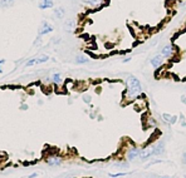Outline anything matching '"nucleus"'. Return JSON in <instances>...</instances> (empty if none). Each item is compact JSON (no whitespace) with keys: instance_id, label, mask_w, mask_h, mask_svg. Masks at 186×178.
Returning <instances> with one entry per match:
<instances>
[{"instance_id":"nucleus-3","label":"nucleus","mask_w":186,"mask_h":178,"mask_svg":"<svg viewBox=\"0 0 186 178\" xmlns=\"http://www.w3.org/2000/svg\"><path fill=\"white\" fill-rule=\"evenodd\" d=\"M150 65L154 68V69H160L163 64H165V62H166V59L159 53V54H155V55H152L151 58H150Z\"/></svg>"},{"instance_id":"nucleus-22","label":"nucleus","mask_w":186,"mask_h":178,"mask_svg":"<svg viewBox=\"0 0 186 178\" xmlns=\"http://www.w3.org/2000/svg\"><path fill=\"white\" fill-rule=\"evenodd\" d=\"M115 167H121V168H128V163L123 162V163H116Z\"/></svg>"},{"instance_id":"nucleus-15","label":"nucleus","mask_w":186,"mask_h":178,"mask_svg":"<svg viewBox=\"0 0 186 178\" xmlns=\"http://www.w3.org/2000/svg\"><path fill=\"white\" fill-rule=\"evenodd\" d=\"M74 62L77 64H87L89 62V58L84 54H78V55H76V58H74Z\"/></svg>"},{"instance_id":"nucleus-25","label":"nucleus","mask_w":186,"mask_h":178,"mask_svg":"<svg viewBox=\"0 0 186 178\" xmlns=\"http://www.w3.org/2000/svg\"><path fill=\"white\" fill-rule=\"evenodd\" d=\"M180 99H181V103H182V104H186V95H185V94H182V95L180 97Z\"/></svg>"},{"instance_id":"nucleus-2","label":"nucleus","mask_w":186,"mask_h":178,"mask_svg":"<svg viewBox=\"0 0 186 178\" xmlns=\"http://www.w3.org/2000/svg\"><path fill=\"white\" fill-rule=\"evenodd\" d=\"M177 53V49L175 48L174 44H163L160 49V54L165 59H172Z\"/></svg>"},{"instance_id":"nucleus-27","label":"nucleus","mask_w":186,"mask_h":178,"mask_svg":"<svg viewBox=\"0 0 186 178\" xmlns=\"http://www.w3.org/2000/svg\"><path fill=\"white\" fill-rule=\"evenodd\" d=\"M182 163L186 164V151L182 153Z\"/></svg>"},{"instance_id":"nucleus-23","label":"nucleus","mask_w":186,"mask_h":178,"mask_svg":"<svg viewBox=\"0 0 186 178\" xmlns=\"http://www.w3.org/2000/svg\"><path fill=\"white\" fill-rule=\"evenodd\" d=\"M39 44H42V36L40 35H38V38H36L35 42H34V45H39Z\"/></svg>"},{"instance_id":"nucleus-18","label":"nucleus","mask_w":186,"mask_h":178,"mask_svg":"<svg viewBox=\"0 0 186 178\" xmlns=\"http://www.w3.org/2000/svg\"><path fill=\"white\" fill-rule=\"evenodd\" d=\"M129 174L128 172H121V173H109V177L112 178H116V177H123V176H127Z\"/></svg>"},{"instance_id":"nucleus-21","label":"nucleus","mask_w":186,"mask_h":178,"mask_svg":"<svg viewBox=\"0 0 186 178\" xmlns=\"http://www.w3.org/2000/svg\"><path fill=\"white\" fill-rule=\"evenodd\" d=\"M180 124L184 127V128H186V119H185V117L181 114L180 115Z\"/></svg>"},{"instance_id":"nucleus-32","label":"nucleus","mask_w":186,"mask_h":178,"mask_svg":"<svg viewBox=\"0 0 186 178\" xmlns=\"http://www.w3.org/2000/svg\"><path fill=\"white\" fill-rule=\"evenodd\" d=\"M3 73H4V69L2 68V65H0V74H3Z\"/></svg>"},{"instance_id":"nucleus-12","label":"nucleus","mask_w":186,"mask_h":178,"mask_svg":"<svg viewBox=\"0 0 186 178\" xmlns=\"http://www.w3.org/2000/svg\"><path fill=\"white\" fill-rule=\"evenodd\" d=\"M163 153H165V143H163V141H160L154 147V155H162Z\"/></svg>"},{"instance_id":"nucleus-8","label":"nucleus","mask_w":186,"mask_h":178,"mask_svg":"<svg viewBox=\"0 0 186 178\" xmlns=\"http://www.w3.org/2000/svg\"><path fill=\"white\" fill-rule=\"evenodd\" d=\"M162 119H163V122L166 123V124H170V126H172V124H176V122H177V115H174V114H170V113H162Z\"/></svg>"},{"instance_id":"nucleus-33","label":"nucleus","mask_w":186,"mask_h":178,"mask_svg":"<svg viewBox=\"0 0 186 178\" xmlns=\"http://www.w3.org/2000/svg\"><path fill=\"white\" fill-rule=\"evenodd\" d=\"M160 178H171V177H166V176H165V177H160Z\"/></svg>"},{"instance_id":"nucleus-17","label":"nucleus","mask_w":186,"mask_h":178,"mask_svg":"<svg viewBox=\"0 0 186 178\" xmlns=\"http://www.w3.org/2000/svg\"><path fill=\"white\" fill-rule=\"evenodd\" d=\"M52 79H53V82H54L55 84H61V82H62V75H61V73H54V74L52 75Z\"/></svg>"},{"instance_id":"nucleus-30","label":"nucleus","mask_w":186,"mask_h":178,"mask_svg":"<svg viewBox=\"0 0 186 178\" xmlns=\"http://www.w3.org/2000/svg\"><path fill=\"white\" fill-rule=\"evenodd\" d=\"M20 108L25 110V109H28V106H27V104H22V107H20Z\"/></svg>"},{"instance_id":"nucleus-19","label":"nucleus","mask_w":186,"mask_h":178,"mask_svg":"<svg viewBox=\"0 0 186 178\" xmlns=\"http://www.w3.org/2000/svg\"><path fill=\"white\" fill-rule=\"evenodd\" d=\"M82 99H83V102H84L86 104H91V101H92V98H91V95H89V94H84Z\"/></svg>"},{"instance_id":"nucleus-4","label":"nucleus","mask_w":186,"mask_h":178,"mask_svg":"<svg viewBox=\"0 0 186 178\" xmlns=\"http://www.w3.org/2000/svg\"><path fill=\"white\" fill-rule=\"evenodd\" d=\"M48 60H49V56L45 55V54H42V55H38V56L30 58L29 60L25 63V67H34V65H38V64H43Z\"/></svg>"},{"instance_id":"nucleus-20","label":"nucleus","mask_w":186,"mask_h":178,"mask_svg":"<svg viewBox=\"0 0 186 178\" xmlns=\"http://www.w3.org/2000/svg\"><path fill=\"white\" fill-rule=\"evenodd\" d=\"M162 162H163L162 159H155V161H152V162H150V163H147V166H146V167L148 168V167H151L152 164H157V163H162Z\"/></svg>"},{"instance_id":"nucleus-14","label":"nucleus","mask_w":186,"mask_h":178,"mask_svg":"<svg viewBox=\"0 0 186 178\" xmlns=\"http://www.w3.org/2000/svg\"><path fill=\"white\" fill-rule=\"evenodd\" d=\"M47 163L48 166L50 167H55V166H59L62 163V158L61 157H57V155H53V157H49L47 159Z\"/></svg>"},{"instance_id":"nucleus-5","label":"nucleus","mask_w":186,"mask_h":178,"mask_svg":"<svg viewBox=\"0 0 186 178\" xmlns=\"http://www.w3.org/2000/svg\"><path fill=\"white\" fill-rule=\"evenodd\" d=\"M53 30H54V27H53V25H52L49 22H47V20H43V22H42V24H40V27H39L38 35L43 36V35L50 34Z\"/></svg>"},{"instance_id":"nucleus-16","label":"nucleus","mask_w":186,"mask_h":178,"mask_svg":"<svg viewBox=\"0 0 186 178\" xmlns=\"http://www.w3.org/2000/svg\"><path fill=\"white\" fill-rule=\"evenodd\" d=\"M14 4V0H0V6L2 8H10Z\"/></svg>"},{"instance_id":"nucleus-6","label":"nucleus","mask_w":186,"mask_h":178,"mask_svg":"<svg viewBox=\"0 0 186 178\" xmlns=\"http://www.w3.org/2000/svg\"><path fill=\"white\" fill-rule=\"evenodd\" d=\"M140 154H141V149L138 148H132L127 152V159L129 162H133V161H137L140 159Z\"/></svg>"},{"instance_id":"nucleus-34","label":"nucleus","mask_w":186,"mask_h":178,"mask_svg":"<svg viewBox=\"0 0 186 178\" xmlns=\"http://www.w3.org/2000/svg\"><path fill=\"white\" fill-rule=\"evenodd\" d=\"M185 89H186V87H185Z\"/></svg>"},{"instance_id":"nucleus-9","label":"nucleus","mask_w":186,"mask_h":178,"mask_svg":"<svg viewBox=\"0 0 186 178\" xmlns=\"http://www.w3.org/2000/svg\"><path fill=\"white\" fill-rule=\"evenodd\" d=\"M76 27H77L76 20H74V19H68V20L64 22L63 29H64V31H67V33H73L74 30H76Z\"/></svg>"},{"instance_id":"nucleus-28","label":"nucleus","mask_w":186,"mask_h":178,"mask_svg":"<svg viewBox=\"0 0 186 178\" xmlns=\"http://www.w3.org/2000/svg\"><path fill=\"white\" fill-rule=\"evenodd\" d=\"M53 43H54V44H59V43H61V39H59V38L53 39Z\"/></svg>"},{"instance_id":"nucleus-24","label":"nucleus","mask_w":186,"mask_h":178,"mask_svg":"<svg viewBox=\"0 0 186 178\" xmlns=\"http://www.w3.org/2000/svg\"><path fill=\"white\" fill-rule=\"evenodd\" d=\"M148 124H150V126H152V127H155V126H156V122H155V119H152V118H150V119H148Z\"/></svg>"},{"instance_id":"nucleus-13","label":"nucleus","mask_w":186,"mask_h":178,"mask_svg":"<svg viewBox=\"0 0 186 178\" xmlns=\"http://www.w3.org/2000/svg\"><path fill=\"white\" fill-rule=\"evenodd\" d=\"M39 9L40 10H47L54 6V0H40L39 2Z\"/></svg>"},{"instance_id":"nucleus-31","label":"nucleus","mask_w":186,"mask_h":178,"mask_svg":"<svg viewBox=\"0 0 186 178\" xmlns=\"http://www.w3.org/2000/svg\"><path fill=\"white\" fill-rule=\"evenodd\" d=\"M5 63V59H0V65H3Z\"/></svg>"},{"instance_id":"nucleus-26","label":"nucleus","mask_w":186,"mask_h":178,"mask_svg":"<svg viewBox=\"0 0 186 178\" xmlns=\"http://www.w3.org/2000/svg\"><path fill=\"white\" fill-rule=\"evenodd\" d=\"M131 62V56H127V58H123V60H122V63H129Z\"/></svg>"},{"instance_id":"nucleus-1","label":"nucleus","mask_w":186,"mask_h":178,"mask_svg":"<svg viewBox=\"0 0 186 178\" xmlns=\"http://www.w3.org/2000/svg\"><path fill=\"white\" fill-rule=\"evenodd\" d=\"M126 85H127V95L135 98L138 97L142 93V85L141 82L138 81V78H136L135 75L129 74L126 78Z\"/></svg>"},{"instance_id":"nucleus-10","label":"nucleus","mask_w":186,"mask_h":178,"mask_svg":"<svg viewBox=\"0 0 186 178\" xmlns=\"http://www.w3.org/2000/svg\"><path fill=\"white\" fill-rule=\"evenodd\" d=\"M106 2L107 0H86V4L87 5H89L91 8H101V6H103L104 4H106Z\"/></svg>"},{"instance_id":"nucleus-11","label":"nucleus","mask_w":186,"mask_h":178,"mask_svg":"<svg viewBox=\"0 0 186 178\" xmlns=\"http://www.w3.org/2000/svg\"><path fill=\"white\" fill-rule=\"evenodd\" d=\"M53 15L55 19H58V20H61V19H63L66 16V9L63 6H58V8H54L53 10Z\"/></svg>"},{"instance_id":"nucleus-29","label":"nucleus","mask_w":186,"mask_h":178,"mask_svg":"<svg viewBox=\"0 0 186 178\" xmlns=\"http://www.w3.org/2000/svg\"><path fill=\"white\" fill-rule=\"evenodd\" d=\"M36 176H38V174H36V173H32V174L29 176V178H35Z\"/></svg>"},{"instance_id":"nucleus-7","label":"nucleus","mask_w":186,"mask_h":178,"mask_svg":"<svg viewBox=\"0 0 186 178\" xmlns=\"http://www.w3.org/2000/svg\"><path fill=\"white\" fill-rule=\"evenodd\" d=\"M154 155V147H147L141 149V154H140V159L141 161H147Z\"/></svg>"}]
</instances>
